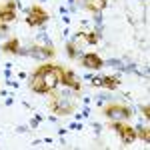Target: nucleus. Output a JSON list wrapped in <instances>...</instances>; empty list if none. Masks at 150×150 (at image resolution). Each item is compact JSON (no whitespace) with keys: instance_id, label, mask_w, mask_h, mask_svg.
<instances>
[{"instance_id":"nucleus-5","label":"nucleus","mask_w":150,"mask_h":150,"mask_svg":"<svg viewBox=\"0 0 150 150\" xmlns=\"http://www.w3.org/2000/svg\"><path fill=\"white\" fill-rule=\"evenodd\" d=\"M14 18H16V2L8 0V2L0 4V20L2 22H10Z\"/></svg>"},{"instance_id":"nucleus-7","label":"nucleus","mask_w":150,"mask_h":150,"mask_svg":"<svg viewBox=\"0 0 150 150\" xmlns=\"http://www.w3.org/2000/svg\"><path fill=\"white\" fill-rule=\"evenodd\" d=\"M82 64H84V66H86V68H100V66H102V58L100 56H96V54H94V52H88V54H84V56H82Z\"/></svg>"},{"instance_id":"nucleus-13","label":"nucleus","mask_w":150,"mask_h":150,"mask_svg":"<svg viewBox=\"0 0 150 150\" xmlns=\"http://www.w3.org/2000/svg\"><path fill=\"white\" fill-rule=\"evenodd\" d=\"M84 38H86L90 44H96V42H98V34H94V32H90V34H84Z\"/></svg>"},{"instance_id":"nucleus-3","label":"nucleus","mask_w":150,"mask_h":150,"mask_svg":"<svg viewBox=\"0 0 150 150\" xmlns=\"http://www.w3.org/2000/svg\"><path fill=\"white\" fill-rule=\"evenodd\" d=\"M112 128L118 130V134H120V138H122L124 144H132L134 138H136V130L132 126H128V124H124V122H114L112 120Z\"/></svg>"},{"instance_id":"nucleus-11","label":"nucleus","mask_w":150,"mask_h":150,"mask_svg":"<svg viewBox=\"0 0 150 150\" xmlns=\"http://www.w3.org/2000/svg\"><path fill=\"white\" fill-rule=\"evenodd\" d=\"M18 46H20V44H18V40L14 38V40H8V42L2 46V50L8 52V54H12V52H18Z\"/></svg>"},{"instance_id":"nucleus-14","label":"nucleus","mask_w":150,"mask_h":150,"mask_svg":"<svg viewBox=\"0 0 150 150\" xmlns=\"http://www.w3.org/2000/svg\"><path fill=\"white\" fill-rule=\"evenodd\" d=\"M68 54H70L72 58L76 56V48H74V44H68Z\"/></svg>"},{"instance_id":"nucleus-12","label":"nucleus","mask_w":150,"mask_h":150,"mask_svg":"<svg viewBox=\"0 0 150 150\" xmlns=\"http://www.w3.org/2000/svg\"><path fill=\"white\" fill-rule=\"evenodd\" d=\"M138 136L144 140V142H150V130H148V128H142V130L138 132Z\"/></svg>"},{"instance_id":"nucleus-1","label":"nucleus","mask_w":150,"mask_h":150,"mask_svg":"<svg viewBox=\"0 0 150 150\" xmlns=\"http://www.w3.org/2000/svg\"><path fill=\"white\" fill-rule=\"evenodd\" d=\"M62 74H64V68L52 66V64H44V66H40L34 72V76L30 80V88L34 92H40V94L52 92L54 86L62 80Z\"/></svg>"},{"instance_id":"nucleus-10","label":"nucleus","mask_w":150,"mask_h":150,"mask_svg":"<svg viewBox=\"0 0 150 150\" xmlns=\"http://www.w3.org/2000/svg\"><path fill=\"white\" fill-rule=\"evenodd\" d=\"M108 0H86V8L90 12H102Z\"/></svg>"},{"instance_id":"nucleus-2","label":"nucleus","mask_w":150,"mask_h":150,"mask_svg":"<svg viewBox=\"0 0 150 150\" xmlns=\"http://www.w3.org/2000/svg\"><path fill=\"white\" fill-rule=\"evenodd\" d=\"M48 106H50V110H52V112H56V114H70V112L74 110V102L66 100L62 94H56V92L50 94Z\"/></svg>"},{"instance_id":"nucleus-8","label":"nucleus","mask_w":150,"mask_h":150,"mask_svg":"<svg viewBox=\"0 0 150 150\" xmlns=\"http://www.w3.org/2000/svg\"><path fill=\"white\" fill-rule=\"evenodd\" d=\"M92 84L94 86H104V88H116L120 84V80L116 76H104V78H94Z\"/></svg>"},{"instance_id":"nucleus-4","label":"nucleus","mask_w":150,"mask_h":150,"mask_svg":"<svg viewBox=\"0 0 150 150\" xmlns=\"http://www.w3.org/2000/svg\"><path fill=\"white\" fill-rule=\"evenodd\" d=\"M48 20V12L42 10L40 6H32L30 10H28V18H26V22L30 24V26H40V24H44Z\"/></svg>"},{"instance_id":"nucleus-6","label":"nucleus","mask_w":150,"mask_h":150,"mask_svg":"<svg viewBox=\"0 0 150 150\" xmlns=\"http://www.w3.org/2000/svg\"><path fill=\"white\" fill-rule=\"evenodd\" d=\"M104 114L108 116V118H112V120H114V118H118V116L128 118L132 112H130V108L122 106V104H112V106H106V108H104Z\"/></svg>"},{"instance_id":"nucleus-16","label":"nucleus","mask_w":150,"mask_h":150,"mask_svg":"<svg viewBox=\"0 0 150 150\" xmlns=\"http://www.w3.org/2000/svg\"><path fill=\"white\" fill-rule=\"evenodd\" d=\"M0 30H6V26H4V22L0 20Z\"/></svg>"},{"instance_id":"nucleus-15","label":"nucleus","mask_w":150,"mask_h":150,"mask_svg":"<svg viewBox=\"0 0 150 150\" xmlns=\"http://www.w3.org/2000/svg\"><path fill=\"white\" fill-rule=\"evenodd\" d=\"M142 112H144V116H146V118L150 116V106H148V104H146V106H142Z\"/></svg>"},{"instance_id":"nucleus-9","label":"nucleus","mask_w":150,"mask_h":150,"mask_svg":"<svg viewBox=\"0 0 150 150\" xmlns=\"http://www.w3.org/2000/svg\"><path fill=\"white\" fill-rule=\"evenodd\" d=\"M62 84H66V86H70V88H74V90H80V82L76 80V76L70 72V70H64V74H62Z\"/></svg>"}]
</instances>
